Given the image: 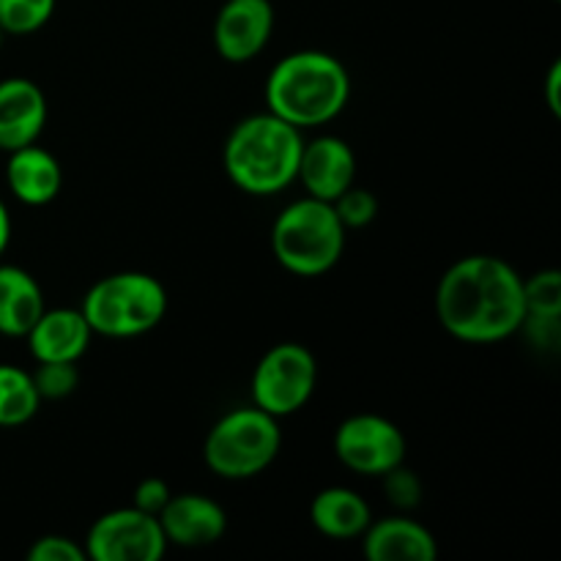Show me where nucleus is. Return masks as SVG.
Here are the masks:
<instances>
[{"mask_svg": "<svg viewBox=\"0 0 561 561\" xmlns=\"http://www.w3.org/2000/svg\"><path fill=\"white\" fill-rule=\"evenodd\" d=\"M318 383V362L299 343H279L257 362L252 376V403L266 414H296L310 403Z\"/></svg>", "mask_w": 561, "mask_h": 561, "instance_id": "obj_7", "label": "nucleus"}, {"mask_svg": "<svg viewBox=\"0 0 561 561\" xmlns=\"http://www.w3.org/2000/svg\"><path fill=\"white\" fill-rule=\"evenodd\" d=\"M42 398L31 373L0 365V427H20L38 414Z\"/></svg>", "mask_w": 561, "mask_h": 561, "instance_id": "obj_19", "label": "nucleus"}, {"mask_svg": "<svg viewBox=\"0 0 561 561\" xmlns=\"http://www.w3.org/2000/svg\"><path fill=\"white\" fill-rule=\"evenodd\" d=\"M356 179V157L343 137L321 135L301 146L299 173L305 192L318 201L334 203Z\"/></svg>", "mask_w": 561, "mask_h": 561, "instance_id": "obj_11", "label": "nucleus"}, {"mask_svg": "<svg viewBox=\"0 0 561 561\" xmlns=\"http://www.w3.org/2000/svg\"><path fill=\"white\" fill-rule=\"evenodd\" d=\"M3 38H5V33H3V27H0V44H3Z\"/></svg>", "mask_w": 561, "mask_h": 561, "instance_id": "obj_29", "label": "nucleus"}, {"mask_svg": "<svg viewBox=\"0 0 561 561\" xmlns=\"http://www.w3.org/2000/svg\"><path fill=\"white\" fill-rule=\"evenodd\" d=\"M44 312V294L20 266H0V334L25 337Z\"/></svg>", "mask_w": 561, "mask_h": 561, "instance_id": "obj_18", "label": "nucleus"}, {"mask_svg": "<svg viewBox=\"0 0 561 561\" xmlns=\"http://www.w3.org/2000/svg\"><path fill=\"white\" fill-rule=\"evenodd\" d=\"M348 99V69L321 49L285 55L266 80V110L296 129L329 124L343 113Z\"/></svg>", "mask_w": 561, "mask_h": 561, "instance_id": "obj_2", "label": "nucleus"}, {"mask_svg": "<svg viewBox=\"0 0 561 561\" xmlns=\"http://www.w3.org/2000/svg\"><path fill=\"white\" fill-rule=\"evenodd\" d=\"M82 551L91 561H159L168 551V540L157 515L131 504L93 520Z\"/></svg>", "mask_w": 561, "mask_h": 561, "instance_id": "obj_8", "label": "nucleus"}, {"mask_svg": "<svg viewBox=\"0 0 561 561\" xmlns=\"http://www.w3.org/2000/svg\"><path fill=\"white\" fill-rule=\"evenodd\" d=\"M559 88H561V60H553L551 71L546 77V93H548V107H551L553 115H561V96H559Z\"/></svg>", "mask_w": 561, "mask_h": 561, "instance_id": "obj_27", "label": "nucleus"}, {"mask_svg": "<svg viewBox=\"0 0 561 561\" xmlns=\"http://www.w3.org/2000/svg\"><path fill=\"white\" fill-rule=\"evenodd\" d=\"M80 310L93 334L137 337L164 321L168 290L146 272L110 274L88 290Z\"/></svg>", "mask_w": 561, "mask_h": 561, "instance_id": "obj_5", "label": "nucleus"}, {"mask_svg": "<svg viewBox=\"0 0 561 561\" xmlns=\"http://www.w3.org/2000/svg\"><path fill=\"white\" fill-rule=\"evenodd\" d=\"M526 318H561V272L546 268L524 279Z\"/></svg>", "mask_w": 561, "mask_h": 561, "instance_id": "obj_21", "label": "nucleus"}, {"mask_svg": "<svg viewBox=\"0 0 561 561\" xmlns=\"http://www.w3.org/2000/svg\"><path fill=\"white\" fill-rule=\"evenodd\" d=\"M383 480H387V496L394 507L414 510L416 504H420L422 485H420V480H416L414 471L398 466V469L387 471V474H383Z\"/></svg>", "mask_w": 561, "mask_h": 561, "instance_id": "obj_24", "label": "nucleus"}, {"mask_svg": "<svg viewBox=\"0 0 561 561\" xmlns=\"http://www.w3.org/2000/svg\"><path fill=\"white\" fill-rule=\"evenodd\" d=\"M91 327H88L82 310L60 307L38 316L31 332L25 334L27 348L36 362H80L91 345Z\"/></svg>", "mask_w": 561, "mask_h": 561, "instance_id": "obj_14", "label": "nucleus"}, {"mask_svg": "<svg viewBox=\"0 0 561 561\" xmlns=\"http://www.w3.org/2000/svg\"><path fill=\"white\" fill-rule=\"evenodd\" d=\"M9 241H11V217H9V208H5V203L0 201V255L5 252Z\"/></svg>", "mask_w": 561, "mask_h": 561, "instance_id": "obj_28", "label": "nucleus"}, {"mask_svg": "<svg viewBox=\"0 0 561 561\" xmlns=\"http://www.w3.org/2000/svg\"><path fill=\"white\" fill-rule=\"evenodd\" d=\"M274 31L268 0H225L214 22V47L228 64H247L263 53Z\"/></svg>", "mask_w": 561, "mask_h": 561, "instance_id": "obj_10", "label": "nucleus"}, {"mask_svg": "<svg viewBox=\"0 0 561 561\" xmlns=\"http://www.w3.org/2000/svg\"><path fill=\"white\" fill-rule=\"evenodd\" d=\"M409 444L392 420L378 414H356L340 422L334 433V455L345 469L367 477H383L403 466Z\"/></svg>", "mask_w": 561, "mask_h": 561, "instance_id": "obj_9", "label": "nucleus"}, {"mask_svg": "<svg viewBox=\"0 0 561 561\" xmlns=\"http://www.w3.org/2000/svg\"><path fill=\"white\" fill-rule=\"evenodd\" d=\"M310 520L332 540H354L370 526V504L351 488H327L310 504Z\"/></svg>", "mask_w": 561, "mask_h": 561, "instance_id": "obj_17", "label": "nucleus"}, {"mask_svg": "<svg viewBox=\"0 0 561 561\" xmlns=\"http://www.w3.org/2000/svg\"><path fill=\"white\" fill-rule=\"evenodd\" d=\"M272 252L296 277L332 272L345 252V228L332 203L305 195L285 206L274 219Z\"/></svg>", "mask_w": 561, "mask_h": 561, "instance_id": "obj_4", "label": "nucleus"}, {"mask_svg": "<svg viewBox=\"0 0 561 561\" xmlns=\"http://www.w3.org/2000/svg\"><path fill=\"white\" fill-rule=\"evenodd\" d=\"M33 383L42 400H64L80 383L77 362H38V370L33 373Z\"/></svg>", "mask_w": 561, "mask_h": 561, "instance_id": "obj_22", "label": "nucleus"}, {"mask_svg": "<svg viewBox=\"0 0 561 561\" xmlns=\"http://www.w3.org/2000/svg\"><path fill=\"white\" fill-rule=\"evenodd\" d=\"M157 518L168 546L175 548H208L228 529L225 510L201 493H173Z\"/></svg>", "mask_w": 561, "mask_h": 561, "instance_id": "obj_12", "label": "nucleus"}, {"mask_svg": "<svg viewBox=\"0 0 561 561\" xmlns=\"http://www.w3.org/2000/svg\"><path fill=\"white\" fill-rule=\"evenodd\" d=\"M305 137L301 129L274 113H257L239 121L228 135L222 164L228 179L241 192L255 197H272L288 190L299 173Z\"/></svg>", "mask_w": 561, "mask_h": 561, "instance_id": "obj_3", "label": "nucleus"}, {"mask_svg": "<svg viewBox=\"0 0 561 561\" xmlns=\"http://www.w3.org/2000/svg\"><path fill=\"white\" fill-rule=\"evenodd\" d=\"M362 551L370 561H436L438 542L431 529H425L416 520L383 518L376 520L362 531Z\"/></svg>", "mask_w": 561, "mask_h": 561, "instance_id": "obj_15", "label": "nucleus"}, {"mask_svg": "<svg viewBox=\"0 0 561 561\" xmlns=\"http://www.w3.org/2000/svg\"><path fill=\"white\" fill-rule=\"evenodd\" d=\"M283 431L277 416L263 409H236L208 431L203 460L222 480H252L277 460Z\"/></svg>", "mask_w": 561, "mask_h": 561, "instance_id": "obj_6", "label": "nucleus"}, {"mask_svg": "<svg viewBox=\"0 0 561 561\" xmlns=\"http://www.w3.org/2000/svg\"><path fill=\"white\" fill-rule=\"evenodd\" d=\"M47 124V99L27 77L0 82V151L33 146Z\"/></svg>", "mask_w": 561, "mask_h": 561, "instance_id": "obj_13", "label": "nucleus"}, {"mask_svg": "<svg viewBox=\"0 0 561 561\" xmlns=\"http://www.w3.org/2000/svg\"><path fill=\"white\" fill-rule=\"evenodd\" d=\"M27 561H85V551L80 548V542L69 540V537L47 535L33 542Z\"/></svg>", "mask_w": 561, "mask_h": 561, "instance_id": "obj_25", "label": "nucleus"}, {"mask_svg": "<svg viewBox=\"0 0 561 561\" xmlns=\"http://www.w3.org/2000/svg\"><path fill=\"white\" fill-rule=\"evenodd\" d=\"M5 184L14 192L16 201L25 203V206H47L60 195L64 170L53 153L33 142V146L16 148L9 153Z\"/></svg>", "mask_w": 561, "mask_h": 561, "instance_id": "obj_16", "label": "nucleus"}, {"mask_svg": "<svg viewBox=\"0 0 561 561\" xmlns=\"http://www.w3.org/2000/svg\"><path fill=\"white\" fill-rule=\"evenodd\" d=\"M436 312L463 343H502L524 329V277L496 255L460 257L438 283Z\"/></svg>", "mask_w": 561, "mask_h": 561, "instance_id": "obj_1", "label": "nucleus"}, {"mask_svg": "<svg viewBox=\"0 0 561 561\" xmlns=\"http://www.w3.org/2000/svg\"><path fill=\"white\" fill-rule=\"evenodd\" d=\"M58 0H0V27L5 36L36 33L55 14Z\"/></svg>", "mask_w": 561, "mask_h": 561, "instance_id": "obj_20", "label": "nucleus"}, {"mask_svg": "<svg viewBox=\"0 0 561 561\" xmlns=\"http://www.w3.org/2000/svg\"><path fill=\"white\" fill-rule=\"evenodd\" d=\"M332 206L345 230L365 228V225H370L378 214L376 195H373L370 190H365V186H354V184H351L348 190L332 203Z\"/></svg>", "mask_w": 561, "mask_h": 561, "instance_id": "obj_23", "label": "nucleus"}, {"mask_svg": "<svg viewBox=\"0 0 561 561\" xmlns=\"http://www.w3.org/2000/svg\"><path fill=\"white\" fill-rule=\"evenodd\" d=\"M170 496H173V491H170L168 482L159 480V477H151V480H142L140 485H137L135 507L142 510V513L159 515L164 504L170 502Z\"/></svg>", "mask_w": 561, "mask_h": 561, "instance_id": "obj_26", "label": "nucleus"}]
</instances>
